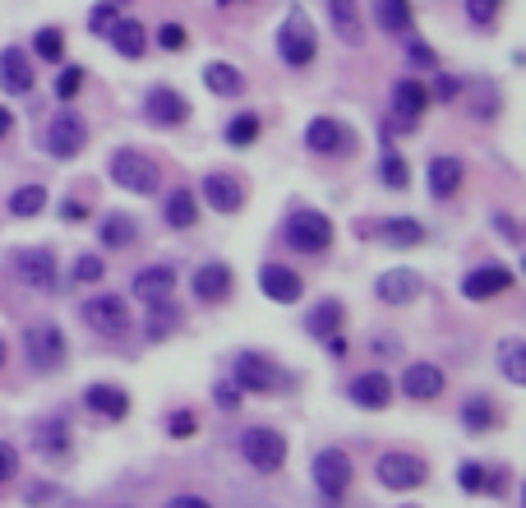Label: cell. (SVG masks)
Returning a JSON list of instances; mask_svg holds the SVG:
<instances>
[{
  "instance_id": "25",
  "label": "cell",
  "mask_w": 526,
  "mask_h": 508,
  "mask_svg": "<svg viewBox=\"0 0 526 508\" xmlns=\"http://www.w3.org/2000/svg\"><path fill=\"white\" fill-rule=\"evenodd\" d=\"M171 291H176V268L171 264H148L134 273V296L144 305H157V301H171Z\"/></svg>"
},
{
  "instance_id": "26",
  "label": "cell",
  "mask_w": 526,
  "mask_h": 508,
  "mask_svg": "<svg viewBox=\"0 0 526 508\" xmlns=\"http://www.w3.org/2000/svg\"><path fill=\"white\" fill-rule=\"evenodd\" d=\"M462 181H467V167H462V158H430V194L439 199V204H448L457 190H462Z\"/></svg>"
},
{
  "instance_id": "14",
  "label": "cell",
  "mask_w": 526,
  "mask_h": 508,
  "mask_svg": "<svg viewBox=\"0 0 526 508\" xmlns=\"http://www.w3.org/2000/svg\"><path fill=\"white\" fill-rule=\"evenodd\" d=\"M425 107H430V88L420 84V79H397L393 84V130L411 134L420 125V116H425Z\"/></svg>"
},
{
  "instance_id": "29",
  "label": "cell",
  "mask_w": 526,
  "mask_h": 508,
  "mask_svg": "<svg viewBox=\"0 0 526 508\" xmlns=\"http://www.w3.org/2000/svg\"><path fill=\"white\" fill-rule=\"evenodd\" d=\"M342 324H347V305L333 301V296H328V301H319L310 315H305V333H310V338H319V342H328L333 333H342Z\"/></svg>"
},
{
  "instance_id": "24",
  "label": "cell",
  "mask_w": 526,
  "mask_h": 508,
  "mask_svg": "<svg viewBox=\"0 0 526 508\" xmlns=\"http://www.w3.org/2000/svg\"><path fill=\"white\" fill-rule=\"evenodd\" d=\"M0 88L10 97L33 93V61H28L24 47H5L0 51Z\"/></svg>"
},
{
  "instance_id": "22",
  "label": "cell",
  "mask_w": 526,
  "mask_h": 508,
  "mask_svg": "<svg viewBox=\"0 0 526 508\" xmlns=\"http://www.w3.org/2000/svg\"><path fill=\"white\" fill-rule=\"evenodd\" d=\"M347 144H351V134L337 116H314V121L305 125V148L319 153V158H333V153H342Z\"/></svg>"
},
{
  "instance_id": "36",
  "label": "cell",
  "mask_w": 526,
  "mask_h": 508,
  "mask_svg": "<svg viewBox=\"0 0 526 508\" xmlns=\"http://www.w3.org/2000/svg\"><path fill=\"white\" fill-rule=\"evenodd\" d=\"M499 370L513 388L526 384V342L522 338H503L499 342Z\"/></svg>"
},
{
  "instance_id": "7",
  "label": "cell",
  "mask_w": 526,
  "mask_h": 508,
  "mask_svg": "<svg viewBox=\"0 0 526 508\" xmlns=\"http://www.w3.org/2000/svg\"><path fill=\"white\" fill-rule=\"evenodd\" d=\"M10 273L33 291H56L60 287L56 250H51V245H19V250L10 254Z\"/></svg>"
},
{
  "instance_id": "5",
  "label": "cell",
  "mask_w": 526,
  "mask_h": 508,
  "mask_svg": "<svg viewBox=\"0 0 526 508\" xmlns=\"http://www.w3.org/2000/svg\"><path fill=\"white\" fill-rule=\"evenodd\" d=\"M240 458L250 462L259 476H273V472H282V462H287V439H282V430H273V425H250V430L240 435Z\"/></svg>"
},
{
  "instance_id": "4",
  "label": "cell",
  "mask_w": 526,
  "mask_h": 508,
  "mask_svg": "<svg viewBox=\"0 0 526 508\" xmlns=\"http://www.w3.org/2000/svg\"><path fill=\"white\" fill-rule=\"evenodd\" d=\"M333 218L328 213H319V208H291L287 227H282V241L291 245L296 254H323L328 245H333Z\"/></svg>"
},
{
  "instance_id": "55",
  "label": "cell",
  "mask_w": 526,
  "mask_h": 508,
  "mask_svg": "<svg viewBox=\"0 0 526 508\" xmlns=\"http://www.w3.org/2000/svg\"><path fill=\"white\" fill-rule=\"evenodd\" d=\"M167 508H213V504H208V499H199V495H176Z\"/></svg>"
},
{
  "instance_id": "15",
  "label": "cell",
  "mask_w": 526,
  "mask_h": 508,
  "mask_svg": "<svg viewBox=\"0 0 526 508\" xmlns=\"http://www.w3.org/2000/svg\"><path fill=\"white\" fill-rule=\"evenodd\" d=\"M513 282H517V273L508 264H480L462 278V296H467V301H494V296H503Z\"/></svg>"
},
{
  "instance_id": "20",
  "label": "cell",
  "mask_w": 526,
  "mask_h": 508,
  "mask_svg": "<svg viewBox=\"0 0 526 508\" xmlns=\"http://www.w3.org/2000/svg\"><path fill=\"white\" fill-rule=\"evenodd\" d=\"M259 291L277 305H296L300 296H305V282H300V273L287 264H263L259 268Z\"/></svg>"
},
{
  "instance_id": "8",
  "label": "cell",
  "mask_w": 526,
  "mask_h": 508,
  "mask_svg": "<svg viewBox=\"0 0 526 508\" xmlns=\"http://www.w3.org/2000/svg\"><path fill=\"white\" fill-rule=\"evenodd\" d=\"M42 144H47V153L51 158H60V162H70V158H79L84 153V144H88V121L79 116V111H56L47 121V134H42Z\"/></svg>"
},
{
  "instance_id": "37",
  "label": "cell",
  "mask_w": 526,
  "mask_h": 508,
  "mask_svg": "<svg viewBox=\"0 0 526 508\" xmlns=\"http://www.w3.org/2000/svg\"><path fill=\"white\" fill-rule=\"evenodd\" d=\"M180 328V310L171 301H157V305H148V324H144V338L148 342H162V338H171Z\"/></svg>"
},
{
  "instance_id": "43",
  "label": "cell",
  "mask_w": 526,
  "mask_h": 508,
  "mask_svg": "<svg viewBox=\"0 0 526 508\" xmlns=\"http://www.w3.org/2000/svg\"><path fill=\"white\" fill-rule=\"evenodd\" d=\"M74 282H79V287H84V282H102L107 278V264H102V254H79V259H74V273H70Z\"/></svg>"
},
{
  "instance_id": "10",
  "label": "cell",
  "mask_w": 526,
  "mask_h": 508,
  "mask_svg": "<svg viewBox=\"0 0 526 508\" xmlns=\"http://www.w3.org/2000/svg\"><path fill=\"white\" fill-rule=\"evenodd\" d=\"M310 476H314V485H319V495L337 504V499L351 490V476H356V467H351V458L342 453V448H319V453H314Z\"/></svg>"
},
{
  "instance_id": "33",
  "label": "cell",
  "mask_w": 526,
  "mask_h": 508,
  "mask_svg": "<svg viewBox=\"0 0 526 508\" xmlns=\"http://www.w3.org/2000/svg\"><path fill=\"white\" fill-rule=\"evenodd\" d=\"M204 88L217 97H240L245 93V74H240L231 61H208L204 65Z\"/></svg>"
},
{
  "instance_id": "52",
  "label": "cell",
  "mask_w": 526,
  "mask_h": 508,
  "mask_svg": "<svg viewBox=\"0 0 526 508\" xmlns=\"http://www.w3.org/2000/svg\"><path fill=\"white\" fill-rule=\"evenodd\" d=\"M213 398H217V407H222V412H236V407H240V388L236 384H217Z\"/></svg>"
},
{
  "instance_id": "35",
  "label": "cell",
  "mask_w": 526,
  "mask_h": 508,
  "mask_svg": "<svg viewBox=\"0 0 526 508\" xmlns=\"http://www.w3.org/2000/svg\"><path fill=\"white\" fill-rule=\"evenodd\" d=\"M47 199V185H19L5 199V208H10V218H37V213H47Z\"/></svg>"
},
{
  "instance_id": "3",
  "label": "cell",
  "mask_w": 526,
  "mask_h": 508,
  "mask_svg": "<svg viewBox=\"0 0 526 508\" xmlns=\"http://www.w3.org/2000/svg\"><path fill=\"white\" fill-rule=\"evenodd\" d=\"M277 56L291 70H310L314 56H319V33H314L310 14L305 10H287L282 28H277Z\"/></svg>"
},
{
  "instance_id": "21",
  "label": "cell",
  "mask_w": 526,
  "mask_h": 508,
  "mask_svg": "<svg viewBox=\"0 0 526 508\" xmlns=\"http://www.w3.org/2000/svg\"><path fill=\"white\" fill-rule=\"evenodd\" d=\"M199 199H204L213 213H240L245 190H240V181L231 176V171H208L204 185H199Z\"/></svg>"
},
{
  "instance_id": "31",
  "label": "cell",
  "mask_w": 526,
  "mask_h": 508,
  "mask_svg": "<svg viewBox=\"0 0 526 508\" xmlns=\"http://www.w3.org/2000/svg\"><path fill=\"white\" fill-rule=\"evenodd\" d=\"M379 241L393 245V250H416L420 241H425V227H420L416 218H379Z\"/></svg>"
},
{
  "instance_id": "17",
  "label": "cell",
  "mask_w": 526,
  "mask_h": 508,
  "mask_svg": "<svg viewBox=\"0 0 526 508\" xmlns=\"http://www.w3.org/2000/svg\"><path fill=\"white\" fill-rule=\"evenodd\" d=\"M425 291V282H420L416 268H388V273H379V282H374V296H379L383 305H411Z\"/></svg>"
},
{
  "instance_id": "18",
  "label": "cell",
  "mask_w": 526,
  "mask_h": 508,
  "mask_svg": "<svg viewBox=\"0 0 526 508\" xmlns=\"http://www.w3.org/2000/svg\"><path fill=\"white\" fill-rule=\"evenodd\" d=\"M347 398L356 402L360 412H383L388 402H393V379L383 375V370H365L347 384Z\"/></svg>"
},
{
  "instance_id": "12",
  "label": "cell",
  "mask_w": 526,
  "mask_h": 508,
  "mask_svg": "<svg viewBox=\"0 0 526 508\" xmlns=\"http://www.w3.org/2000/svg\"><path fill=\"white\" fill-rule=\"evenodd\" d=\"M277 365L263 356V351H236V361H231V384L240 393H273L277 388Z\"/></svg>"
},
{
  "instance_id": "45",
  "label": "cell",
  "mask_w": 526,
  "mask_h": 508,
  "mask_svg": "<svg viewBox=\"0 0 526 508\" xmlns=\"http://www.w3.org/2000/svg\"><path fill=\"white\" fill-rule=\"evenodd\" d=\"M407 61L416 65V70H434V65H439V51H434L425 37H407Z\"/></svg>"
},
{
  "instance_id": "53",
  "label": "cell",
  "mask_w": 526,
  "mask_h": 508,
  "mask_svg": "<svg viewBox=\"0 0 526 508\" xmlns=\"http://www.w3.org/2000/svg\"><path fill=\"white\" fill-rule=\"evenodd\" d=\"M490 222H494V231H499V236H503L508 245H517V241H522V231H517V222L508 218V213H494Z\"/></svg>"
},
{
  "instance_id": "1",
  "label": "cell",
  "mask_w": 526,
  "mask_h": 508,
  "mask_svg": "<svg viewBox=\"0 0 526 508\" xmlns=\"http://www.w3.org/2000/svg\"><path fill=\"white\" fill-rule=\"evenodd\" d=\"M24 361L33 375H56V370H65L70 342H65L56 319H33V324L24 328Z\"/></svg>"
},
{
  "instance_id": "34",
  "label": "cell",
  "mask_w": 526,
  "mask_h": 508,
  "mask_svg": "<svg viewBox=\"0 0 526 508\" xmlns=\"http://www.w3.org/2000/svg\"><path fill=\"white\" fill-rule=\"evenodd\" d=\"M328 14H333V28L347 47H360V42H365V24H360L356 0H328Z\"/></svg>"
},
{
  "instance_id": "38",
  "label": "cell",
  "mask_w": 526,
  "mask_h": 508,
  "mask_svg": "<svg viewBox=\"0 0 526 508\" xmlns=\"http://www.w3.org/2000/svg\"><path fill=\"white\" fill-rule=\"evenodd\" d=\"M374 24L383 33H407L411 28V0H374Z\"/></svg>"
},
{
  "instance_id": "23",
  "label": "cell",
  "mask_w": 526,
  "mask_h": 508,
  "mask_svg": "<svg viewBox=\"0 0 526 508\" xmlns=\"http://www.w3.org/2000/svg\"><path fill=\"white\" fill-rule=\"evenodd\" d=\"M84 407L93 416H102V421H125V416H130V393L120 384H88Z\"/></svg>"
},
{
  "instance_id": "39",
  "label": "cell",
  "mask_w": 526,
  "mask_h": 508,
  "mask_svg": "<svg viewBox=\"0 0 526 508\" xmlns=\"http://www.w3.org/2000/svg\"><path fill=\"white\" fill-rule=\"evenodd\" d=\"M259 134H263V121L254 116V111H240V116H231L227 121V144L231 148H250Z\"/></svg>"
},
{
  "instance_id": "44",
  "label": "cell",
  "mask_w": 526,
  "mask_h": 508,
  "mask_svg": "<svg viewBox=\"0 0 526 508\" xmlns=\"http://www.w3.org/2000/svg\"><path fill=\"white\" fill-rule=\"evenodd\" d=\"M167 435L171 439H194L199 435V416H194L190 407H176V412L167 416Z\"/></svg>"
},
{
  "instance_id": "57",
  "label": "cell",
  "mask_w": 526,
  "mask_h": 508,
  "mask_svg": "<svg viewBox=\"0 0 526 508\" xmlns=\"http://www.w3.org/2000/svg\"><path fill=\"white\" fill-rule=\"evenodd\" d=\"M328 356H347V338H342V333H333V338H328Z\"/></svg>"
},
{
  "instance_id": "30",
  "label": "cell",
  "mask_w": 526,
  "mask_h": 508,
  "mask_svg": "<svg viewBox=\"0 0 526 508\" xmlns=\"http://www.w3.org/2000/svg\"><path fill=\"white\" fill-rule=\"evenodd\" d=\"M97 241H102V250H130L139 241V222L130 213H107L97 222Z\"/></svg>"
},
{
  "instance_id": "2",
  "label": "cell",
  "mask_w": 526,
  "mask_h": 508,
  "mask_svg": "<svg viewBox=\"0 0 526 508\" xmlns=\"http://www.w3.org/2000/svg\"><path fill=\"white\" fill-rule=\"evenodd\" d=\"M107 176L130 194H157L162 190V167L148 158L144 148H116L107 158Z\"/></svg>"
},
{
  "instance_id": "32",
  "label": "cell",
  "mask_w": 526,
  "mask_h": 508,
  "mask_svg": "<svg viewBox=\"0 0 526 508\" xmlns=\"http://www.w3.org/2000/svg\"><path fill=\"white\" fill-rule=\"evenodd\" d=\"M162 218H167V227L190 231L194 222H199V199H194V190H171L167 199H162Z\"/></svg>"
},
{
  "instance_id": "49",
  "label": "cell",
  "mask_w": 526,
  "mask_h": 508,
  "mask_svg": "<svg viewBox=\"0 0 526 508\" xmlns=\"http://www.w3.org/2000/svg\"><path fill=\"white\" fill-rule=\"evenodd\" d=\"M157 47H162V51H185V47H190V33H185L180 24H162V28H157Z\"/></svg>"
},
{
  "instance_id": "19",
  "label": "cell",
  "mask_w": 526,
  "mask_h": 508,
  "mask_svg": "<svg viewBox=\"0 0 526 508\" xmlns=\"http://www.w3.org/2000/svg\"><path fill=\"white\" fill-rule=\"evenodd\" d=\"M443 384H448V375H443L434 361H411L407 370H402V393H407L411 402H434L443 393Z\"/></svg>"
},
{
  "instance_id": "6",
  "label": "cell",
  "mask_w": 526,
  "mask_h": 508,
  "mask_svg": "<svg viewBox=\"0 0 526 508\" xmlns=\"http://www.w3.org/2000/svg\"><path fill=\"white\" fill-rule=\"evenodd\" d=\"M79 315H84V324L93 328L97 338H125V333L134 328L130 305L120 301V291H102V296H88V301L79 305Z\"/></svg>"
},
{
  "instance_id": "59",
  "label": "cell",
  "mask_w": 526,
  "mask_h": 508,
  "mask_svg": "<svg viewBox=\"0 0 526 508\" xmlns=\"http://www.w3.org/2000/svg\"><path fill=\"white\" fill-rule=\"evenodd\" d=\"M217 5H222V10H227V5H236V0H217Z\"/></svg>"
},
{
  "instance_id": "16",
  "label": "cell",
  "mask_w": 526,
  "mask_h": 508,
  "mask_svg": "<svg viewBox=\"0 0 526 508\" xmlns=\"http://www.w3.org/2000/svg\"><path fill=\"white\" fill-rule=\"evenodd\" d=\"M190 291H194V301H204V305H222V301H231V291H236V273H231L227 264H204V268H194V282H190Z\"/></svg>"
},
{
  "instance_id": "40",
  "label": "cell",
  "mask_w": 526,
  "mask_h": 508,
  "mask_svg": "<svg viewBox=\"0 0 526 508\" xmlns=\"http://www.w3.org/2000/svg\"><path fill=\"white\" fill-rule=\"evenodd\" d=\"M379 181L388 185V190H407V185H411L407 158H402V153H383V162H379Z\"/></svg>"
},
{
  "instance_id": "28",
  "label": "cell",
  "mask_w": 526,
  "mask_h": 508,
  "mask_svg": "<svg viewBox=\"0 0 526 508\" xmlns=\"http://www.w3.org/2000/svg\"><path fill=\"white\" fill-rule=\"evenodd\" d=\"M457 421H462V430H467V435H485V430H494V425H499V402H494L490 393H471V398L462 402Z\"/></svg>"
},
{
  "instance_id": "27",
  "label": "cell",
  "mask_w": 526,
  "mask_h": 508,
  "mask_svg": "<svg viewBox=\"0 0 526 508\" xmlns=\"http://www.w3.org/2000/svg\"><path fill=\"white\" fill-rule=\"evenodd\" d=\"M107 37H111V47H116L125 61H144V56H148V42H153V37H148V28L139 24V19H116Z\"/></svg>"
},
{
  "instance_id": "48",
  "label": "cell",
  "mask_w": 526,
  "mask_h": 508,
  "mask_svg": "<svg viewBox=\"0 0 526 508\" xmlns=\"http://www.w3.org/2000/svg\"><path fill=\"white\" fill-rule=\"evenodd\" d=\"M467 19L476 28H490L499 19V0H467Z\"/></svg>"
},
{
  "instance_id": "51",
  "label": "cell",
  "mask_w": 526,
  "mask_h": 508,
  "mask_svg": "<svg viewBox=\"0 0 526 508\" xmlns=\"http://www.w3.org/2000/svg\"><path fill=\"white\" fill-rule=\"evenodd\" d=\"M457 93H462V84H457L453 74H439V79H434V88H430V102H453Z\"/></svg>"
},
{
  "instance_id": "9",
  "label": "cell",
  "mask_w": 526,
  "mask_h": 508,
  "mask_svg": "<svg viewBox=\"0 0 526 508\" xmlns=\"http://www.w3.org/2000/svg\"><path fill=\"white\" fill-rule=\"evenodd\" d=\"M374 476H379L383 490H416V485H425V476H430V467H425V458H416V453H402V448H393V453H383L379 462H374Z\"/></svg>"
},
{
  "instance_id": "42",
  "label": "cell",
  "mask_w": 526,
  "mask_h": 508,
  "mask_svg": "<svg viewBox=\"0 0 526 508\" xmlns=\"http://www.w3.org/2000/svg\"><path fill=\"white\" fill-rule=\"evenodd\" d=\"M84 79H88V74H84V65H65V70L56 74V84H51V93H56L60 102H74V97L84 93Z\"/></svg>"
},
{
  "instance_id": "50",
  "label": "cell",
  "mask_w": 526,
  "mask_h": 508,
  "mask_svg": "<svg viewBox=\"0 0 526 508\" xmlns=\"http://www.w3.org/2000/svg\"><path fill=\"white\" fill-rule=\"evenodd\" d=\"M19 476V448L10 439H0V485H10Z\"/></svg>"
},
{
  "instance_id": "54",
  "label": "cell",
  "mask_w": 526,
  "mask_h": 508,
  "mask_svg": "<svg viewBox=\"0 0 526 508\" xmlns=\"http://www.w3.org/2000/svg\"><path fill=\"white\" fill-rule=\"evenodd\" d=\"M88 213H93V208L79 204V199H65V204H60V218H65V222H84Z\"/></svg>"
},
{
  "instance_id": "41",
  "label": "cell",
  "mask_w": 526,
  "mask_h": 508,
  "mask_svg": "<svg viewBox=\"0 0 526 508\" xmlns=\"http://www.w3.org/2000/svg\"><path fill=\"white\" fill-rule=\"evenodd\" d=\"M33 51H37V56H42V61L60 65V61H65V33H60V28H37V37H33Z\"/></svg>"
},
{
  "instance_id": "46",
  "label": "cell",
  "mask_w": 526,
  "mask_h": 508,
  "mask_svg": "<svg viewBox=\"0 0 526 508\" xmlns=\"http://www.w3.org/2000/svg\"><path fill=\"white\" fill-rule=\"evenodd\" d=\"M457 481H462V490H467V495H480V490H490V467H480V462H467V467L457 472Z\"/></svg>"
},
{
  "instance_id": "47",
  "label": "cell",
  "mask_w": 526,
  "mask_h": 508,
  "mask_svg": "<svg viewBox=\"0 0 526 508\" xmlns=\"http://www.w3.org/2000/svg\"><path fill=\"white\" fill-rule=\"evenodd\" d=\"M116 19H120V10H116V5H111V0H97V5H93V14H88V28H93L97 37H107Z\"/></svg>"
},
{
  "instance_id": "13",
  "label": "cell",
  "mask_w": 526,
  "mask_h": 508,
  "mask_svg": "<svg viewBox=\"0 0 526 508\" xmlns=\"http://www.w3.org/2000/svg\"><path fill=\"white\" fill-rule=\"evenodd\" d=\"M33 453L47 462H70L74 453V435H70V421L65 416H42V421H33Z\"/></svg>"
},
{
  "instance_id": "58",
  "label": "cell",
  "mask_w": 526,
  "mask_h": 508,
  "mask_svg": "<svg viewBox=\"0 0 526 508\" xmlns=\"http://www.w3.org/2000/svg\"><path fill=\"white\" fill-rule=\"evenodd\" d=\"M5 356H10V347H5V338H0V370H5Z\"/></svg>"
},
{
  "instance_id": "56",
  "label": "cell",
  "mask_w": 526,
  "mask_h": 508,
  "mask_svg": "<svg viewBox=\"0 0 526 508\" xmlns=\"http://www.w3.org/2000/svg\"><path fill=\"white\" fill-rule=\"evenodd\" d=\"M10 130H14V111H10V107H0V144L10 139Z\"/></svg>"
},
{
  "instance_id": "11",
  "label": "cell",
  "mask_w": 526,
  "mask_h": 508,
  "mask_svg": "<svg viewBox=\"0 0 526 508\" xmlns=\"http://www.w3.org/2000/svg\"><path fill=\"white\" fill-rule=\"evenodd\" d=\"M144 116L153 125H162V130H180V125L190 121V97L171 84H153L144 93Z\"/></svg>"
}]
</instances>
